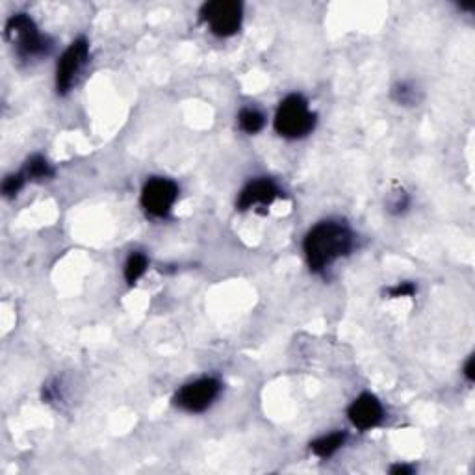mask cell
<instances>
[{"label": "cell", "instance_id": "obj_1", "mask_svg": "<svg viewBox=\"0 0 475 475\" xmlns=\"http://www.w3.org/2000/svg\"><path fill=\"white\" fill-rule=\"evenodd\" d=\"M353 249V232L342 221H321L303 241L306 262L312 271H323L327 265Z\"/></svg>", "mask_w": 475, "mask_h": 475}, {"label": "cell", "instance_id": "obj_2", "mask_svg": "<svg viewBox=\"0 0 475 475\" xmlns=\"http://www.w3.org/2000/svg\"><path fill=\"white\" fill-rule=\"evenodd\" d=\"M6 37L13 43L17 54L23 60H30L37 56L49 54L52 41L47 35L40 34L37 26L26 13H16L6 23Z\"/></svg>", "mask_w": 475, "mask_h": 475}, {"label": "cell", "instance_id": "obj_3", "mask_svg": "<svg viewBox=\"0 0 475 475\" xmlns=\"http://www.w3.org/2000/svg\"><path fill=\"white\" fill-rule=\"evenodd\" d=\"M315 115L308 110V102L303 95H288L279 104V110L275 115V131L282 138L297 140L305 138L314 131Z\"/></svg>", "mask_w": 475, "mask_h": 475}, {"label": "cell", "instance_id": "obj_4", "mask_svg": "<svg viewBox=\"0 0 475 475\" xmlns=\"http://www.w3.org/2000/svg\"><path fill=\"white\" fill-rule=\"evenodd\" d=\"M243 8L236 0H215L200 8V20L210 26L212 34L230 37L240 30Z\"/></svg>", "mask_w": 475, "mask_h": 475}, {"label": "cell", "instance_id": "obj_5", "mask_svg": "<svg viewBox=\"0 0 475 475\" xmlns=\"http://www.w3.org/2000/svg\"><path fill=\"white\" fill-rule=\"evenodd\" d=\"M90 56V43L85 37H78L71 43L61 54L58 66H56V90L60 95H66L73 88L76 76L85 66Z\"/></svg>", "mask_w": 475, "mask_h": 475}, {"label": "cell", "instance_id": "obj_6", "mask_svg": "<svg viewBox=\"0 0 475 475\" xmlns=\"http://www.w3.org/2000/svg\"><path fill=\"white\" fill-rule=\"evenodd\" d=\"M221 394V383L214 377L188 383L175 394V405L186 412H203Z\"/></svg>", "mask_w": 475, "mask_h": 475}, {"label": "cell", "instance_id": "obj_7", "mask_svg": "<svg viewBox=\"0 0 475 475\" xmlns=\"http://www.w3.org/2000/svg\"><path fill=\"white\" fill-rule=\"evenodd\" d=\"M179 197V186L169 179L155 176L141 190V206L152 217H165Z\"/></svg>", "mask_w": 475, "mask_h": 475}, {"label": "cell", "instance_id": "obj_8", "mask_svg": "<svg viewBox=\"0 0 475 475\" xmlns=\"http://www.w3.org/2000/svg\"><path fill=\"white\" fill-rule=\"evenodd\" d=\"M347 416H349L351 423L361 431H368L371 427L379 426L383 418H385V410L380 401L375 395L362 394L359 395L347 409Z\"/></svg>", "mask_w": 475, "mask_h": 475}, {"label": "cell", "instance_id": "obj_9", "mask_svg": "<svg viewBox=\"0 0 475 475\" xmlns=\"http://www.w3.org/2000/svg\"><path fill=\"white\" fill-rule=\"evenodd\" d=\"M279 196V186L271 179H256V181L249 182L241 190L240 197H238V208L240 210H249V208L256 205L270 206Z\"/></svg>", "mask_w": 475, "mask_h": 475}, {"label": "cell", "instance_id": "obj_10", "mask_svg": "<svg viewBox=\"0 0 475 475\" xmlns=\"http://www.w3.org/2000/svg\"><path fill=\"white\" fill-rule=\"evenodd\" d=\"M345 438H347L345 433H330L327 436H321L320 440L312 442L311 450L315 457L329 459L330 455H335L336 451L345 444Z\"/></svg>", "mask_w": 475, "mask_h": 475}, {"label": "cell", "instance_id": "obj_11", "mask_svg": "<svg viewBox=\"0 0 475 475\" xmlns=\"http://www.w3.org/2000/svg\"><path fill=\"white\" fill-rule=\"evenodd\" d=\"M25 176L26 181H47L50 176H54V169L52 165L43 158V156L35 155L25 165Z\"/></svg>", "mask_w": 475, "mask_h": 475}, {"label": "cell", "instance_id": "obj_12", "mask_svg": "<svg viewBox=\"0 0 475 475\" xmlns=\"http://www.w3.org/2000/svg\"><path fill=\"white\" fill-rule=\"evenodd\" d=\"M238 125L243 132L247 134H256L260 132L265 125V117L260 110L256 108H243V110L238 114Z\"/></svg>", "mask_w": 475, "mask_h": 475}, {"label": "cell", "instance_id": "obj_13", "mask_svg": "<svg viewBox=\"0 0 475 475\" xmlns=\"http://www.w3.org/2000/svg\"><path fill=\"white\" fill-rule=\"evenodd\" d=\"M149 267V258H147L143 253H132L128 258H126L125 264V280L128 284H136L140 277L143 275Z\"/></svg>", "mask_w": 475, "mask_h": 475}, {"label": "cell", "instance_id": "obj_14", "mask_svg": "<svg viewBox=\"0 0 475 475\" xmlns=\"http://www.w3.org/2000/svg\"><path fill=\"white\" fill-rule=\"evenodd\" d=\"M392 99L403 106H414L416 102L420 100V97H418V90H416L414 85L407 84V82H401V84L394 85V90H392Z\"/></svg>", "mask_w": 475, "mask_h": 475}, {"label": "cell", "instance_id": "obj_15", "mask_svg": "<svg viewBox=\"0 0 475 475\" xmlns=\"http://www.w3.org/2000/svg\"><path fill=\"white\" fill-rule=\"evenodd\" d=\"M25 182H26V176L23 171H20V173H16V175L6 176L4 182H2V193H4L6 197L17 196V193L20 191V188L25 186Z\"/></svg>", "mask_w": 475, "mask_h": 475}, {"label": "cell", "instance_id": "obj_16", "mask_svg": "<svg viewBox=\"0 0 475 475\" xmlns=\"http://www.w3.org/2000/svg\"><path fill=\"white\" fill-rule=\"evenodd\" d=\"M386 294L390 295V297H410V295L416 294V284L414 282H409V280H405V282H399V284L392 286V288H388L386 290Z\"/></svg>", "mask_w": 475, "mask_h": 475}, {"label": "cell", "instance_id": "obj_17", "mask_svg": "<svg viewBox=\"0 0 475 475\" xmlns=\"http://www.w3.org/2000/svg\"><path fill=\"white\" fill-rule=\"evenodd\" d=\"M407 206H409V196L405 191H397L395 199L390 203V212L392 214H401V212L407 210Z\"/></svg>", "mask_w": 475, "mask_h": 475}, {"label": "cell", "instance_id": "obj_18", "mask_svg": "<svg viewBox=\"0 0 475 475\" xmlns=\"http://www.w3.org/2000/svg\"><path fill=\"white\" fill-rule=\"evenodd\" d=\"M390 474L392 475H412L414 474V468H412V466H407V464H395L390 468Z\"/></svg>", "mask_w": 475, "mask_h": 475}, {"label": "cell", "instance_id": "obj_19", "mask_svg": "<svg viewBox=\"0 0 475 475\" xmlns=\"http://www.w3.org/2000/svg\"><path fill=\"white\" fill-rule=\"evenodd\" d=\"M464 377L470 380V383H474V379H475V375H474V356H470V359H468V362H466Z\"/></svg>", "mask_w": 475, "mask_h": 475}]
</instances>
